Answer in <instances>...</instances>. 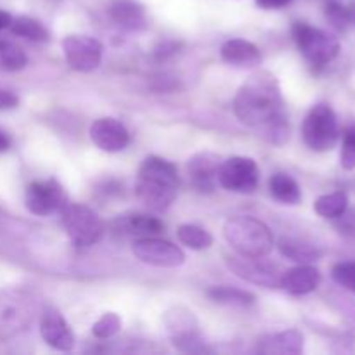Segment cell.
Segmentation results:
<instances>
[{"label": "cell", "mask_w": 355, "mask_h": 355, "mask_svg": "<svg viewBox=\"0 0 355 355\" xmlns=\"http://www.w3.org/2000/svg\"><path fill=\"white\" fill-rule=\"evenodd\" d=\"M234 113L274 144H283L290 135L279 83L270 73H255L243 83L234 99Z\"/></svg>", "instance_id": "6da1fadb"}, {"label": "cell", "mask_w": 355, "mask_h": 355, "mask_svg": "<svg viewBox=\"0 0 355 355\" xmlns=\"http://www.w3.org/2000/svg\"><path fill=\"white\" fill-rule=\"evenodd\" d=\"M179 175L173 163L159 156H149L139 168L135 194L153 211H165L177 198Z\"/></svg>", "instance_id": "7a4b0ae2"}, {"label": "cell", "mask_w": 355, "mask_h": 355, "mask_svg": "<svg viewBox=\"0 0 355 355\" xmlns=\"http://www.w3.org/2000/svg\"><path fill=\"white\" fill-rule=\"evenodd\" d=\"M224 236L239 255L267 257L274 248L270 229L253 217H231L224 224Z\"/></svg>", "instance_id": "3957f363"}, {"label": "cell", "mask_w": 355, "mask_h": 355, "mask_svg": "<svg viewBox=\"0 0 355 355\" xmlns=\"http://www.w3.org/2000/svg\"><path fill=\"white\" fill-rule=\"evenodd\" d=\"M304 141L312 151H329L338 142V121L336 114L328 104H318L309 111L302 127Z\"/></svg>", "instance_id": "277c9868"}, {"label": "cell", "mask_w": 355, "mask_h": 355, "mask_svg": "<svg viewBox=\"0 0 355 355\" xmlns=\"http://www.w3.org/2000/svg\"><path fill=\"white\" fill-rule=\"evenodd\" d=\"M293 37L302 54L314 66L328 64L340 54L338 38L321 28L297 23L293 26Z\"/></svg>", "instance_id": "5b68a950"}, {"label": "cell", "mask_w": 355, "mask_h": 355, "mask_svg": "<svg viewBox=\"0 0 355 355\" xmlns=\"http://www.w3.org/2000/svg\"><path fill=\"white\" fill-rule=\"evenodd\" d=\"M62 227L76 246H92L103 238L104 224L99 215L85 205H69L62 208Z\"/></svg>", "instance_id": "8992f818"}, {"label": "cell", "mask_w": 355, "mask_h": 355, "mask_svg": "<svg viewBox=\"0 0 355 355\" xmlns=\"http://www.w3.org/2000/svg\"><path fill=\"white\" fill-rule=\"evenodd\" d=\"M217 179L224 189L232 193H253L259 186L260 172L252 158L234 156L222 163Z\"/></svg>", "instance_id": "52a82bcc"}, {"label": "cell", "mask_w": 355, "mask_h": 355, "mask_svg": "<svg viewBox=\"0 0 355 355\" xmlns=\"http://www.w3.org/2000/svg\"><path fill=\"white\" fill-rule=\"evenodd\" d=\"M24 203L33 215L49 217V215L62 211V208L66 207V196L58 180H37L28 186Z\"/></svg>", "instance_id": "ba28073f"}, {"label": "cell", "mask_w": 355, "mask_h": 355, "mask_svg": "<svg viewBox=\"0 0 355 355\" xmlns=\"http://www.w3.org/2000/svg\"><path fill=\"white\" fill-rule=\"evenodd\" d=\"M62 51L69 68L76 71H92L103 59V44L87 35H69L62 40Z\"/></svg>", "instance_id": "9c48e42d"}, {"label": "cell", "mask_w": 355, "mask_h": 355, "mask_svg": "<svg viewBox=\"0 0 355 355\" xmlns=\"http://www.w3.org/2000/svg\"><path fill=\"white\" fill-rule=\"evenodd\" d=\"M132 250L142 263H148L153 267H179L186 260V255L179 246L165 241V239L156 238V236L139 238Z\"/></svg>", "instance_id": "30bf717a"}, {"label": "cell", "mask_w": 355, "mask_h": 355, "mask_svg": "<svg viewBox=\"0 0 355 355\" xmlns=\"http://www.w3.org/2000/svg\"><path fill=\"white\" fill-rule=\"evenodd\" d=\"M227 266L236 276L250 283L262 284V286L274 288L281 284V276L277 274L276 266L266 262L263 257H229Z\"/></svg>", "instance_id": "8fae6325"}, {"label": "cell", "mask_w": 355, "mask_h": 355, "mask_svg": "<svg viewBox=\"0 0 355 355\" xmlns=\"http://www.w3.org/2000/svg\"><path fill=\"white\" fill-rule=\"evenodd\" d=\"M90 139L103 151L116 153L127 148L130 135L121 121L114 118H101L90 127Z\"/></svg>", "instance_id": "7c38bea8"}, {"label": "cell", "mask_w": 355, "mask_h": 355, "mask_svg": "<svg viewBox=\"0 0 355 355\" xmlns=\"http://www.w3.org/2000/svg\"><path fill=\"white\" fill-rule=\"evenodd\" d=\"M218 158L211 153H200L187 162L189 180L200 193H211L215 189V184L218 182Z\"/></svg>", "instance_id": "4fadbf2b"}, {"label": "cell", "mask_w": 355, "mask_h": 355, "mask_svg": "<svg viewBox=\"0 0 355 355\" xmlns=\"http://www.w3.org/2000/svg\"><path fill=\"white\" fill-rule=\"evenodd\" d=\"M40 335L49 347L61 350V352H68L75 345V336H73L68 322L55 311L47 312L44 315L40 322Z\"/></svg>", "instance_id": "5bb4252c"}, {"label": "cell", "mask_w": 355, "mask_h": 355, "mask_svg": "<svg viewBox=\"0 0 355 355\" xmlns=\"http://www.w3.org/2000/svg\"><path fill=\"white\" fill-rule=\"evenodd\" d=\"M319 283H321L319 270L309 263H300L281 276L279 286H283L291 295H307L312 293L319 286Z\"/></svg>", "instance_id": "9a60e30c"}, {"label": "cell", "mask_w": 355, "mask_h": 355, "mask_svg": "<svg viewBox=\"0 0 355 355\" xmlns=\"http://www.w3.org/2000/svg\"><path fill=\"white\" fill-rule=\"evenodd\" d=\"M220 55L225 62L232 66H239V68H253L262 59L257 45H253L248 40H243V38L225 42L220 49Z\"/></svg>", "instance_id": "2e32d148"}, {"label": "cell", "mask_w": 355, "mask_h": 355, "mask_svg": "<svg viewBox=\"0 0 355 355\" xmlns=\"http://www.w3.org/2000/svg\"><path fill=\"white\" fill-rule=\"evenodd\" d=\"M110 14L118 26L125 30H142L146 26L144 9L134 0H114L110 7Z\"/></svg>", "instance_id": "e0dca14e"}, {"label": "cell", "mask_w": 355, "mask_h": 355, "mask_svg": "<svg viewBox=\"0 0 355 355\" xmlns=\"http://www.w3.org/2000/svg\"><path fill=\"white\" fill-rule=\"evenodd\" d=\"M120 231L127 236H135V238H153L163 232L165 225L162 220L149 215H130V217L121 218Z\"/></svg>", "instance_id": "ac0fdd59"}, {"label": "cell", "mask_w": 355, "mask_h": 355, "mask_svg": "<svg viewBox=\"0 0 355 355\" xmlns=\"http://www.w3.org/2000/svg\"><path fill=\"white\" fill-rule=\"evenodd\" d=\"M260 350L266 354H300L304 350V336L297 329L283 331L263 340Z\"/></svg>", "instance_id": "d6986e66"}, {"label": "cell", "mask_w": 355, "mask_h": 355, "mask_svg": "<svg viewBox=\"0 0 355 355\" xmlns=\"http://www.w3.org/2000/svg\"><path fill=\"white\" fill-rule=\"evenodd\" d=\"M270 194L284 205H297L302 200L300 186L288 173L272 175V179H270Z\"/></svg>", "instance_id": "ffe728a7"}, {"label": "cell", "mask_w": 355, "mask_h": 355, "mask_svg": "<svg viewBox=\"0 0 355 355\" xmlns=\"http://www.w3.org/2000/svg\"><path fill=\"white\" fill-rule=\"evenodd\" d=\"M349 208V198L343 191H336V193L322 194L315 200L314 210L315 214L321 215L324 218H338Z\"/></svg>", "instance_id": "44dd1931"}, {"label": "cell", "mask_w": 355, "mask_h": 355, "mask_svg": "<svg viewBox=\"0 0 355 355\" xmlns=\"http://www.w3.org/2000/svg\"><path fill=\"white\" fill-rule=\"evenodd\" d=\"M279 252L283 253L286 259L295 260L298 263H309L319 259V250L315 246L309 245V243L297 241V239H286L279 243Z\"/></svg>", "instance_id": "7402d4cb"}, {"label": "cell", "mask_w": 355, "mask_h": 355, "mask_svg": "<svg viewBox=\"0 0 355 355\" xmlns=\"http://www.w3.org/2000/svg\"><path fill=\"white\" fill-rule=\"evenodd\" d=\"M9 28L14 35L28 38V40H33V42L49 40V31L45 30V26L40 23V21L33 19V17H28V16L16 17V19L10 21Z\"/></svg>", "instance_id": "603a6c76"}, {"label": "cell", "mask_w": 355, "mask_h": 355, "mask_svg": "<svg viewBox=\"0 0 355 355\" xmlns=\"http://www.w3.org/2000/svg\"><path fill=\"white\" fill-rule=\"evenodd\" d=\"M208 295L214 302L224 305H232V307H246V305H252L255 297L248 291L236 290V288L229 286H217L208 290Z\"/></svg>", "instance_id": "cb8c5ba5"}, {"label": "cell", "mask_w": 355, "mask_h": 355, "mask_svg": "<svg viewBox=\"0 0 355 355\" xmlns=\"http://www.w3.org/2000/svg\"><path fill=\"white\" fill-rule=\"evenodd\" d=\"M177 238H179V241L182 245L189 246L193 250H207L214 243V238H211L210 232L191 224L180 225L179 231H177Z\"/></svg>", "instance_id": "d4e9b609"}, {"label": "cell", "mask_w": 355, "mask_h": 355, "mask_svg": "<svg viewBox=\"0 0 355 355\" xmlns=\"http://www.w3.org/2000/svg\"><path fill=\"white\" fill-rule=\"evenodd\" d=\"M28 58L19 45L12 42L0 40V69L6 71H19L26 66Z\"/></svg>", "instance_id": "484cf974"}, {"label": "cell", "mask_w": 355, "mask_h": 355, "mask_svg": "<svg viewBox=\"0 0 355 355\" xmlns=\"http://www.w3.org/2000/svg\"><path fill=\"white\" fill-rule=\"evenodd\" d=\"M120 326H121V319L118 318L116 314H113V312H107V314H104L99 321L94 322L92 333L94 336H97V338L101 340L111 338L113 335H116Z\"/></svg>", "instance_id": "4316f807"}, {"label": "cell", "mask_w": 355, "mask_h": 355, "mask_svg": "<svg viewBox=\"0 0 355 355\" xmlns=\"http://www.w3.org/2000/svg\"><path fill=\"white\" fill-rule=\"evenodd\" d=\"M331 276L340 286L355 293V262H340L333 267Z\"/></svg>", "instance_id": "83f0119b"}, {"label": "cell", "mask_w": 355, "mask_h": 355, "mask_svg": "<svg viewBox=\"0 0 355 355\" xmlns=\"http://www.w3.org/2000/svg\"><path fill=\"white\" fill-rule=\"evenodd\" d=\"M326 16H328L329 23L340 31H345L347 28L352 26L349 7H343L336 2H329L328 7H326Z\"/></svg>", "instance_id": "f1b7e54d"}, {"label": "cell", "mask_w": 355, "mask_h": 355, "mask_svg": "<svg viewBox=\"0 0 355 355\" xmlns=\"http://www.w3.org/2000/svg\"><path fill=\"white\" fill-rule=\"evenodd\" d=\"M340 163L345 170H355V125L349 127L343 135L342 155H340Z\"/></svg>", "instance_id": "f546056e"}, {"label": "cell", "mask_w": 355, "mask_h": 355, "mask_svg": "<svg viewBox=\"0 0 355 355\" xmlns=\"http://www.w3.org/2000/svg\"><path fill=\"white\" fill-rule=\"evenodd\" d=\"M19 104L16 94L9 92V90H0V110H12Z\"/></svg>", "instance_id": "4dcf8cb0"}, {"label": "cell", "mask_w": 355, "mask_h": 355, "mask_svg": "<svg viewBox=\"0 0 355 355\" xmlns=\"http://www.w3.org/2000/svg\"><path fill=\"white\" fill-rule=\"evenodd\" d=\"M262 9H281V7H286L288 3H291V0H257Z\"/></svg>", "instance_id": "1f68e13d"}, {"label": "cell", "mask_w": 355, "mask_h": 355, "mask_svg": "<svg viewBox=\"0 0 355 355\" xmlns=\"http://www.w3.org/2000/svg\"><path fill=\"white\" fill-rule=\"evenodd\" d=\"M10 148V137L0 128V153L7 151Z\"/></svg>", "instance_id": "d6a6232c"}, {"label": "cell", "mask_w": 355, "mask_h": 355, "mask_svg": "<svg viewBox=\"0 0 355 355\" xmlns=\"http://www.w3.org/2000/svg\"><path fill=\"white\" fill-rule=\"evenodd\" d=\"M10 21H12L10 14L6 12V10H0V30H3V28H9Z\"/></svg>", "instance_id": "836d02e7"}, {"label": "cell", "mask_w": 355, "mask_h": 355, "mask_svg": "<svg viewBox=\"0 0 355 355\" xmlns=\"http://www.w3.org/2000/svg\"><path fill=\"white\" fill-rule=\"evenodd\" d=\"M349 12H350V21H352V26H355V0L349 6Z\"/></svg>", "instance_id": "e575fe53"}]
</instances>
